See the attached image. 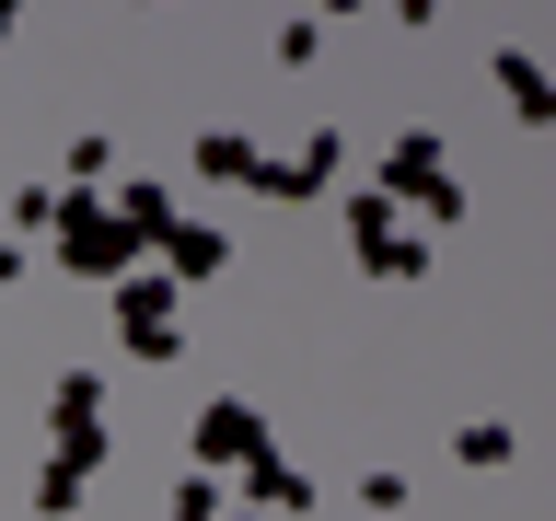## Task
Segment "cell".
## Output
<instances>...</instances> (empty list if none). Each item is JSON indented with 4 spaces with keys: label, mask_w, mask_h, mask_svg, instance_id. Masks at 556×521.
<instances>
[{
    "label": "cell",
    "mask_w": 556,
    "mask_h": 521,
    "mask_svg": "<svg viewBox=\"0 0 556 521\" xmlns=\"http://www.w3.org/2000/svg\"><path fill=\"white\" fill-rule=\"evenodd\" d=\"M371 186H382L394 208H417V232H452V220H464V174H452V151H441L429 128H406V139H394Z\"/></svg>",
    "instance_id": "cell-1"
},
{
    "label": "cell",
    "mask_w": 556,
    "mask_h": 521,
    "mask_svg": "<svg viewBox=\"0 0 556 521\" xmlns=\"http://www.w3.org/2000/svg\"><path fill=\"white\" fill-rule=\"evenodd\" d=\"M47 255H59L70 278H93V290H116V278L139 267V232L116 220L104 198H59V220H47Z\"/></svg>",
    "instance_id": "cell-2"
},
{
    "label": "cell",
    "mask_w": 556,
    "mask_h": 521,
    "mask_svg": "<svg viewBox=\"0 0 556 521\" xmlns=\"http://www.w3.org/2000/svg\"><path fill=\"white\" fill-rule=\"evenodd\" d=\"M116 336H128V359H174V347H186V302H174L163 267L116 278Z\"/></svg>",
    "instance_id": "cell-3"
},
{
    "label": "cell",
    "mask_w": 556,
    "mask_h": 521,
    "mask_svg": "<svg viewBox=\"0 0 556 521\" xmlns=\"http://www.w3.org/2000/svg\"><path fill=\"white\" fill-rule=\"evenodd\" d=\"M47 441H59L47 463H70V475H93V463H104V382L81 371V359H70L59 394H47Z\"/></svg>",
    "instance_id": "cell-4"
},
{
    "label": "cell",
    "mask_w": 556,
    "mask_h": 521,
    "mask_svg": "<svg viewBox=\"0 0 556 521\" xmlns=\"http://www.w3.org/2000/svg\"><path fill=\"white\" fill-rule=\"evenodd\" d=\"M186 452H198V463H255V452H267V417L243 406V394H208L198 429H186Z\"/></svg>",
    "instance_id": "cell-5"
},
{
    "label": "cell",
    "mask_w": 556,
    "mask_h": 521,
    "mask_svg": "<svg viewBox=\"0 0 556 521\" xmlns=\"http://www.w3.org/2000/svg\"><path fill=\"white\" fill-rule=\"evenodd\" d=\"M337 174H348V139L313 128V139H290V163H255V186H267V198H325Z\"/></svg>",
    "instance_id": "cell-6"
},
{
    "label": "cell",
    "mask_w": 556,
    "mask_h": 521,
    "mask_svg": "<svg viewBox=\"0 0 556 521\" xmlns=\"http://www.w3.org/2000/svg\"><path fill=\"white\" fill-rule=\"evenodd\" d=\"M151 255H163V278L186 290V278H220V267H232V232H220V220H186V208H174Z\"/></svg>",
    "instance_id": "cell-7"
},
{
    "label": "cell",
    "mask_w": 556,
    "mask_h": 521,
    "mask_svg": "<svg viewBox=\"0 0 556 521\" xmlns=\"http://www.w3.org/2000/svg\"><path fill=\"white\" fill-rule=\"evenodd\" d=\"M243 510H255V521H313V475L278 463V441H267L255 463H243Z\"/></svg>",
    "instance_id": "cell-8"
},
{
    "label": "cell",
    "mask_w": 556,
    "mask_h": 521,
    "mask_svg": "<svg viewBox=\"0 0 556 521\" xmlns=\"http://www.w3.org/2000/svg\"><path fill=\"white\" fill-rule=\"evenodd\" d=\"M498 93H510L521 128H556V81H545V59H533V47H498Z\"/></svg>",
    "instance_id": "cell-9"
},
{
    "label": "cell",
    "mask_w": 556,
    "mask_h": 521,
    "mask_svg": "<svg viewBox=\"0 0 556 521\" xmlns=\"http://www.w3.org/2000/svg\"><path fill=\"white\" fill-rule=\"evenodd\" d=\"M104 174H116V139H104V128H81V139L59 151V198H93Z\"/></svg>",
    "instance_id": "cell-10"
},
{
    "label": "cell",
    "mask_w": 556,
    "mask_h": 521,
    "mask_svg": "<svg viewBox=\"0 0 556 521\" xmlns=\"http://www.w3.org/2000/svg\"><path fill=\"white\" fill-rule=\"evenodd\" d=\"M198 174H208V186H255V139H243V128H208L198 139Z\"/></svg>",
    "instance_id": "cell-11"
},
{
    "label": "cell",
    "mask_w": 556,
    "mask_h": 521,
    "mask_svg": "<svg viewBox=\"0 0 556 521\" xmlns=\"http://www.w3.org/2000/svg\"><path fill=\"white\" fill-rule=\"evenodd\" d=\"M382 232H406V208L382 198V186H359V198H348V255H371Z\"/></svg>",
    "instance_id": "cell-12"
},
{
    "label": "cell",
    "mask_w": 556,
    "mask_h": 521,
    "mask_svg": "<svg viewBox=\"0 0 556 521\" xmlns=\"http://www.w3.org/2000/svg\"><path fill=\"white\" fill-rule=\"evenodd\" d=\"M359 267H371V278H429V232H382Z\"/></svg>",
    "instance_id": "cell-13"
},
{
    "label": "cell",
    "mask_w": 556,
    "mask_h": 521,
    "mask_svg": "<svg viewBox=\"0 0 556 521\" xmlns=\"http://www.w3.org/2000/svg\"><path fill=\"white\" fill-rule=\"evenodd\" d=\"M81 486H93V475H70V463H47V475H35V521H70V510H81Z\"/></svg>",
    "instance_id": "cell-14"
},
{
    "label": "cell",
    "mask_w": 556,
    "mask_h": 521,
    "mask_svg": "<svg viewBox=\"0 0 556 521\" xmlns=\"http://www.w3.org/2000/svg\"><path fill=\"white\" fill-rule=\"evenodd\" d=\"M325 59V24H313V12H290V24H278V69H313Z\"/></svg>",
    "instance_id": "cell-15"
},
{
    "label": "cell",
    "mask_w": 556,
    "mask_h": 521,
    "mask_svg": "<svg viewBox=\"0 0 556 521\" xmlns=\"http://www.w3.org/2000/svg\"><path fill=\"white\" fill-rule=\"evenodd\" d=\"M47 220H59V186H24L12 198V243H47Z\"/></svg>",
    "instance_id": "cell-16"
},
{
    "label": "cell",
    "mask_w": 556,
    "mask_h": 521,
    "mask_svg": "<svg viewBox=\"0 0 556 521\" xmlns=\"http://www.w3.org/2000/svg\"><path fill=\"white\" fill-rule=\"evenodd\" d=\"M452 452H464V463H510V429H498V417H476V429H452Z\"/></svg>",
    "instance_id": "cell-17"
},
{
    "label": "cell",
    "mask_w": 556,
    "mask_h": 521,
    "mask_svg": "<svg viewBox=\"0 0 556 521\" xmlns=\"http://www.w3.org/2000/svg\"><path fill=\"white\" fill-rule=\"evenodd\" d=\"M302 12H313V24H337V12H371V0H302Z\"/></svg>",
    "instance_id": "cell-18"
},
{
    "label": "cell",
    "mask_w": 556,
    "mask_h": 521,
    "mask_svg": "<svg viewBox=\"0 0 556 521\" xmlns=\"http://www.w3.org/2000/svg\"><path fill=\"white\" fill-rule=\"evenodd\" d=\"M12 24H24V0H0V47H12Z\"/></svg>",
    "instance_id": "cell-19"
},
{
    "label": "cell",
    "mask_w": 556,
    "mask_h": 521,
    "mask_svg": "<svg viewBox=\"0 0 556 521\" xmlns=\"http://www.w3.org/2000/svg\"><path fill=\"white\" fill-rule=\"evenodd\" d=\"M198 521H255V510H232V498H220V510H198Z\"/></svg>",
    "instance_id": "cell-20"
},
{
    "label": "cell",
    "mask_w": 556,
    "mask_h": 521,
    "mask_svg": "<svg viewBox=\"0 0 556 521\" xmlns=\"http://www.w3.org/2000/svg\"><path fill=\"white\" fill-rule=\"evenodd\" d=\"M139 12H163V0H139Z\"/></svg>",
    "instance_id": "cell-21"
}]
</instances>
